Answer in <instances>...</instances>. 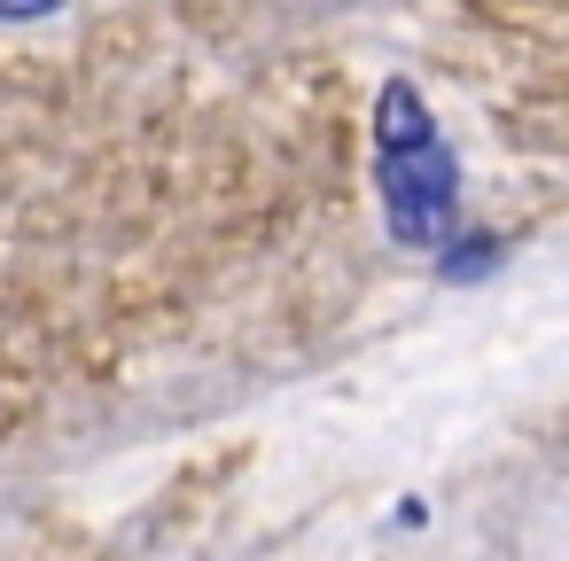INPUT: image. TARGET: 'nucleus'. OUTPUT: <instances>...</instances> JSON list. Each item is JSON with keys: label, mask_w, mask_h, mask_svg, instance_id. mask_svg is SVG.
Segmentation results:
<instances>
[{"label": "nucleus", "mask_w": 569, "mask_h": 561, "mask_svg": "<svg viewBox=\"0 0 569 561\" xmlns=\"http://www.w3.org/2000/svg\"><path fill=\"white\" fill-rule=\"evenodd\" d=\"M375 188H382V219L406 250H445L452 242V203H460V164L445 149V133H406V141H375Z\"/></svg>", "instance_id": "1"}, {"label": "nucleus", "mask_w": 569, "mask_h": 561, "mask_svg": "<svg viewBox=\"0 0 569 561\" xmlns=\"http://www.w3.org/2000/svg\"><path fill=\"white\" fill-rule=\"evenodd\" d=\"M491 266H499V242H491V234H468L460 258H445V281H476V273H491Z\"/></svg>", "instance_id": "2"}, {"label": "nucleus", "mask_w": 569, "mask_h": 561, "mask_svg": "<svg viewBox=\"0 0 569 561\" xmlns=\"http://www.w3.org/2000/svg\"><path fill=\"white\" fill-rule=\"evenodd\" d=\"M56 9H71V0H0V24H40Z\"/></svg>", "instance_id": "3"}]
</instances>
